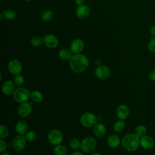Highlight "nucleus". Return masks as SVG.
Here are the masks:
<instances>
[{
	"mask_svg": "<svg viewBox=\"0 0 155 155\" xmlns=\"http://www.w3.org/2000/svg\"><path fill=\"white\" fill-rule=\"evenodd\" d=\"M140 145L145 150H150L154 146V140L151 136L145 135L140 138Z\"/></svg>",
	"mask_w": 155,
	"mask_h": 155,
	"instance_id": "obj_16",
	"label": "nucleus"
},
{
	"mask_svg": "<svg viewBox=\"0 0 155 155\" xmlns=\"http://www.w3.org/2000/svg\"><path fill=\"white\" fill-rule=\"evenodd\" d=\"M26 142L27 140L25 136L23 135L18 134L15 136L12 140V147L15 150L17 151H21L24 149L26 145Z\"/></svg>",
	"mask_w": 155,
	"mask_h": 155,
	"instance_id": "obj_7",
	"label": "nucleus"
},
{
	"mask_svg": "<svg viewBox=\"0 0 155 155\" xmlns=\"http://www.w3.org/2000/svg\"><path fill=\"white\" fill-rule=\"evenodd\" d=\"M47 139L51 145L56 146L62 143L63 140V135L60 130L58 129H52L48 132Z\"/></svg>",
	"mask_w": 155,
	"mask_h": 155,
	"instance_id": "obj_6",
	"label": "nucleus"
},
{
	"mask_svg": "<svg viewBox=\"0 0 155 155\" xmlns=\"http://www.w3.org/2000/svg\"><path fill=\"white\" fill-rule=\"evenodd\" d=\"M69 146L73 150H78V148H80L81 142L78 139L73 138L69 142Z\"/></svg>",
	"mask_w": 155,
	"mask_h": 155,
	"instance_id": "obj_31",
	"label": "nucleus"
},
{
	"mask_svg": "<svg viewBox=\"0 0 155 155\" xmlns=\"http://www.w3.org/2000/svg\"><path fill=\"white\" fill-rule=\"evenodd\" d=\"M7 148V143L5 142L4 139H0V152L2 153L5 151Z\"/></svg>",
	"mask_w": 155,
	"mask_h": 155,
	"instance_id": "obj_33",
	"label": "nucleus"
},
{
	"mask_svg": "<svg viewBox=\"0 0 155 155\" xmlns=\"http://www.w3.org/2000/svg\"><path fill=\"white\" fill-rule=\"evenodd\" d=\"M24 1H27V2H29V1H31V0H24Z\"/></svg>",
	"mask_w": 155,
	"mask_h": 155,
	"instance_id": "obj_40",
	"label": "nucleus"
},
{
	"mask_svg": "<svg viewBox=\"0 0 155 155\" xmlns=\"http://www.w3.org/2000/svg\"><path fill=\"white\" fill-rule=\"evenodd\" d=\"M25 137L27 140V141L32 142L35 141L37 137V135L36 133L33 131H28L25 134Z\"/></svg>",
	"mask_w": 155,
	"mask_h": 155,
	"instance_id": "obj_30",
	"label": "nucleus"
},
{
	"mask_svg": "<svg viewBox=\"0 0 155 155\" xmlns=\"http://www.w3.org/2000/svg\"><path fill=\"white\" fill-rule=\"evenodd\" d=\"M59 57L61 58V60L64 61H70L72 57V52L71 50H69L67 48L61 49L59 53Z\"/></svg>",
	"mask_w": 155,
	"mask_h": 155,
	"instance_id": "obj_20",
	"label": "nucleus"
},
{
	"mask_svg": "<svg viewBox=\"0 0 155 155\" xmlns=\"http://www.w3.org/2000/svg\"><path fill=\"white\" fill-rule=\"evenodd\" d=\"M147 128L143 125H139L136 127L134 133L139 138H141L147 135Z\"/></svg>",
	"mask_w": 155,
	"mask_h": 155,
	"instance_id": "obj_23",
	"label": "nucleus"
},
{
	"mask_svg": "<svg viewBox=\"0 0 155 155\" xmlns=\"http://www.w3.org/2000/svg\"><path fill=\"white\" fill-rule=\"evenodd\" d=\"M96 145L97 141L96 138L93 136H88L81 140L80 148L85 153H90L94 150Z\"/></svg>",
	"mask_w": 155,
	"mask_h": 155,
	"instance_id": "obj_3",
	"label": "nucleus"
},
{
	"mask_svg": "<svg viewBox=\"0 0 155 155\" xmlns=\"http://www.w3.org/2000/svg\"><path fill=\"white\" fill-rule=\"evenodd\" d=\"M30 43L35 47H39L43 44V39L39 36H34L31 38Z\"/></svg>",
	"mask_w": 155,
	"mask_h": 155,
	"instance_id": "obj_28",
	"label": "nucleus"
},
{
	"mask_svg": "<svg viewBox=\"0 0 155 155\" xmlns=\"http://www.w3.org/2000/svg\"><path fill=\"white\" fill-rule=\"evenodd\" d=\"M8 70L13 75L20 74L22 70V64L21 62L16 59L11 60L8 64Z\"/></svg>",
	"mask_w": 155,
	"mask_h": 155,
	"instance_id": "obj_9",
	"label": "nucleus"
},
{
	"mask_svg": "<svg viewBox=\"0 0 155 155\" xmlns=\"http://www.w3.org/2000/svg\"><path fill=\"white\" fill-rule=\"evenodd\" d=\"M84 47V43L80 39H74L70 44V50L74 54L81 53Z\"/></svg>",
	"mask_w": 155,
	"mask_h": 155,
	"instance_id": "obj_12",
	"label": "nucleus"
},
{
	"mask_svg": "<svg viewBox=\"0 0 155 155\" xmlns=\"http://www.w3.org/2000/svg\"><path fill=\"white\" fill-rule=\"evenodd\" d=\"M121 143L124 148L127 151H134L140 146V138L134 133H127L122 137Z\"/></svg>",
	"mask_w": 155,
	"mask_h": 155,
	"instance_id": "obj_2",
	"label": "nucleus"
},
{
	"mask_svg": "<svg viewBox=\"0 0 155 155\" xmlns=\"http://www.w3.org/2000/svg\"><path fill=\"white\" fill-rule=\"evenodd\" d=\"M130 114V109L125 104H121L119 105L116 109V115L119 119L125 120Z\"/></svg>",
	"mask_w": 155,
	"mask_h": 155,
	"instance_id": "obj_13",
	"label": "nucleus"
},
{
	"mask_svg": "<svg viewBox=\"0 0 155 155\" xmlns=\"http://www.w3.org/2000/svg\"><path fill=\"white\" fill-rule=\"evenodd\" d=\"M107 131V128L102 123H96L93 127L94 134L97 137L104 136Z\"/></svg>",
	"mask_w": 155,
	"mask_h": 155,
	"instance_id": "obj_19",
	"label": "nucleus"
},
{
	"mask_svg": "<svg viewBox=\"0 0 155 155\" xmlns=\"http://www.w3.org/2000/svg\"><path fill=\"white\" fill-rule=\"evenodd\" d=\"M71 155H84V154L80 151H75V152L73 153Z\"/></svg>",
	"mask_w": 155,
	"mask_h": 155,
	"instance_id": "obj_37",
	"label": "nucleus"
},
{
	"mask_svg": "<svg viewBox=\"0 0 155 155\" xmlns=\"http://www.w3.org/2000/svg\"><path fill=\"white\" fill-rule=\"evenodd\" d=\"M69 62L70 69L75 73H82L89 65L88 58L81 53L74 54Z\"/></svg>",
	"mask_w": 155,
	"mask_h": 155,
	"instance_id": "obj_1",
	"label": "nucleus"
},
{
	"mask_svg": "<svg viewBox=\"0 0 155 155\" xmlns=\"http://www.w3.org/2000/svg\"><path fill=\"white\" fill-rule=\"evenodd\" d=\"M81 124L85 128H91L97 123V117L91 112H85L80 117Z\"/></svg>",
	"mask_w": 155,
	"mask_h": 155,
	"instance_id": "obj_5",
	"label": "nucleus"
},
{
	"mask_svg": "<svg viewBox=\"0 0 155 155\" xmlns=\"http://www.w3.org/2000/svg\"><path fill=\"white\" fill-rule=\"evenodd\" d=\"M90 155H101V154L97 152H93V153H91Z\"/></svg>",
	"mask_w": 155,
	"mask_h": 155,
	"instance_id": "obj_39",
	"label": "nucleus"
},
{
	"mask_svg": "<svg viewBox=\"0 0 155 155\" xmlns=\"http://www.w3.org/2000/svg\"><path fill=\"white\" fill-rule=\"evenodd\" d=\"M15 90V84L13 81H5L2 86V91L5 96L12 95Z\"/></svg>",
	"mask_w": 155,
	"mask_h": 155,
	"instance_id": "obj_15",
	"label": "nucleus"
},
{
	"mask_svg": "<svg viewBox=\"0 0 155 155\" xmlns=\"http://www.w3.org/2000/svg\"><path fill=\"white\" fill-rule=\"evenodd\" d=\"M53 17V13L50 10H45L42 12L41 15V18L42 21L48 22L50 21Z\"/></svg>",
	"mask_w": 155,
	"mask_h": 155,
	"instance_id": "obj_25",
	"label": "nucleus"
},
{
	"mask_svg": "<svg viewBox=\"0 0 155 155\" xmlns=\"http://www.w3.org/2000/svg\"><path fill=\"white\" fill-rule=\"evenodd\" d=\"M1 155H10V154L8 151H5L2 152Z\"/></svg>",
	"mask_w": 155,
	"mask_h": 155,
	"instance_id": "obj_38",
	"label": "nucleus"
},
{
	"mask_svg": "<svg viewBox=\"0 0 155 155\" xmlns=\"http://www.w3.org/2000/svg\"><path fill=\"white\" fill-rule=\"evenodd\" d=\"M85 0H74L75 4H76L78 6L84 5V3H85Z\"/></svg>",
	"mask_w": 155,
	"mask_h": 155,
	"instance_id": "obj_36",
	"label": "nucleus"
},
{
	"mask_svg": "<svg viewBox=\"0 0 155 155\" xmlns=\"http://www.w3.org/2000/svg\"><path fill=\"white\" fill-rule=\"evenodd\" d=\"M148 79L151 81H155V69L151 70L148 73Z\"/></svg>",
	"mask_w": 155,
	"mask_h": 155,
	"instance_id": "obj_34",
	"label": "nucleus"
},
{
	"mask_svg": "<svg viewBox=\"0 0 155 155\" xmlns=\"http://www.w3.org/2000/svg\"><path fill=\"white\" fill-rule=\"evenodd\" d=\"M2 14L4 17L7 20L12 21L16 18V12L12 9H6L3 11Z\"/></svg>",
	"mask_w": 155,
	"mask_h": 155,
	"instance_id": "obj_24",
	"label": "nucleus"
},
{
	"mask_svg": "<svg viewBox=\"0 0 155 155\" xmlns=\"http://www.w3.org/2000/svg\"><path fill=\"white\" fill-rule=\"evenodd\" d=\"M94 73L96 76L101 80H106L108 79L111 75L110 69L104 65L97 66L95 69Z\"/></svg>",
	"mask_w": 155,
	"mask_h": 155,
	"instance_id": "obj_8",
	"label": "nucleus"
},
{
	"mask_svg": "<svg viewBox=\"0 0 155 155\" xmlns=\"http://www.w3.org/2000/svg\"><path fill=\"white\" fill-rule=\"evenodd\" d=\"M30 98L33 102L39 103L43 101L44 96L41 91L38 90H34L30 93Z\"/></svg>",
	"mask_w": 155,
	"mask_h": 155,
	"instance_id": "obj_21",
	"label": "nucleus"
},
{
	"mask_svg": "<svg viewBox=\"0 0 155 155\" xmlns=\"http://www.w3.org/2000/svg\"><path fill=\"white\" fill-rule=\"evenodd\" d=\"M32 111V105L30 102L21 103L18 108V114L21 117H28Z\"/></svg>",
	"mask_w": 155,
	"mask_h": 155,
	"instance_id": "obj_10",
	"label": "nucleus"
},
{
	"mask_svg": "<svg viewBox=\"0 0 155 155\" xmlns=\"http://www.w3.org/2000/svg\"><path fill=\"white\" fill-rule=\"evenodd\" d=\"M9 134V130L8 128L3 125L1 124L0 126V139H5Z\"/></svg>",
	"mask_w": 155,
	"mask_h": 155,
	"instance_id": "obj_29",
	"label": "nucleus"
},
{
	"mask_svg": "<svg viewBox=\"0 0 155 155\" xmlns=\"http://www.w3.org/2000/svg\"><path fill=\"white\" fill-rule=\"evenodd\" d=\"M90 13V7L87 5H82L78 6L76 10V15L77 17L81 19H84L87 18Z\"/></svg>",
	"mask_w": 155,
	"mask_h": 155,
	"instance_id": "obj_14",
	"label": "nucleus"
},
{
	"mask_svg": "<svg viewBox=\"0 0 155 155\" xmlns=\"http://www.w3.org/2000/svg\"><path fill=\"white\" fill-rule=\"evenodd\" d=\"M13 81L15 84V85L19 87H22L23 85L25 82V79L22 75H21L20 74H18L14 76Z\"/></svg>",
	"mask_w": 155,
	"mask_h": 155,
	"instance_id": "obj_27",
	"label": "nucleus"
},
{
	"mask_svg": "<svg viewBox=\"0 0 155 155\" xmlns=\"http://www.w3.org/2000/svg\"><path fill=\"white\" fill-rule=\"evenodd\" d=\"M125 127V124L124 121V120L119 119L117 120L113 125V130L116 132H120L122 131Z\"/></svg>",
	"mask_w": 155,
	"mask_h": 155,
	"instance_id": "obj_26",
	"label": "nucleus"
},
{
	"mask_svg": "<svg viewBox=\"0 0 155 155\" xmlns=\"http://www.w3.org/2000/svg\"><path fill=\"white\" fill-rule=\"evenodd\" d=\"M150 33L153 38H155V25H153L150 29Z\"/></svg>",
	"mask_w": 155,
	"mask_h": 155,
	"instance_id": "obj_35",
	"label": "nucleus"
},
{
	"mask_svg": "<svg viewBox=\"0 0 155 155\" xmlns=\"http://www.w3.org/2000/svg\"><path fill=\"white\" fill-rule=\"evenodd\" d=\"M107 144L111 148H116L119 146L120 144V137L115 134H110L107 138Z\"/></svg>",
	"mask_w": 155,
	"mask_h": 155,
	"instance_id": "obj_18",
	"label": "nucleus"
},
{
	"mask_svg": "<svg viewBox=\"0 0 155 155\" xmlns=\"http://www.w3.org/2000/svg\"><path fill=\"white\" fill-rule=\"evenodd\" d=\"M43 44L49 48H54L57 47L59 44L58 38L53 34H47L42 38Z\"/></svg>",
	"mask_w": 155,
	"mask_h": 155,
	"instance_id": "obj_11",
	"label": "nucleus"
},
{
	"mask_svg": "<svg viewBox=\"0 0 155 155\" xmlns=\"http://www.w3.org/2000/svg\"><path fill=\"white\" fill-rule=\"evenodd\" d=\"M53 151L55 155H67L68 153V150L67 147L61 143L56 145L54 148Z\"/></svg>",
	"mask_w": 155,
	"mask_h": 155,
	"instance_id": "obj_22",
	"label": "nucleus"
},
{
	"mask_svg": "<svg viewBox=\"0 0 155 155\" xmlns=\"http://www.w3.org/2000/svg\"><path fill=\"white\" fill-rule=\"evenodd\" d=\"M13 99L18 103L27 102L30 97V93L28 90L22 87H19L15 89L13 93Z\"/></svg>",
	"mask_w": 155,
	"mask_h": 155,
	"instance_id": "obj_4",
	"label": "nucleus"
},
{
	"mask_svg": "<svg viewBox=\"0 0 155 155\" xmlns=\"http://www.w3.org/2000/svg\"><path fill=\"white\" fill-rule=\"evenodd\" d=\"M148 49L151 53H155V38L150 39L148 44Z\"/></svg>",
	"mask_w": 155,
	"mask_h": 155,
	"instance_id": "obj_32",
	"label": "nucleus"
},
{
	"mask_svg": "<svg viewBox=\"0 0 155 155\" xmlns=\"http://www.w3.org/2000/svg\"><path fill=\"white\" fill-rule=\"evenodd\" d=\"M28 126L26 121L21 120L16 122L15 126V130L18 134L24 135L28 131Z\"/></svg>",
	"mask_w": 155,
	"mask_h": 155,
	"instance_id": "obj_17",
	"label": "nucleus"
}]
</instances>
